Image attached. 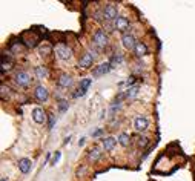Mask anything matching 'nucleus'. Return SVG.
I'll return each mask as SVG.
<instances>
[{
    "label": "nucleus",
    "mask_w": 195,
    "mask_h": 181,
    "mask_svg": "<svg viewBox=\"0 0 195 181\" xmlns=\"http://www.w3.org/2000/svg\"><path fill=\"white\" fill-rule=\"evenodd\" d=\"M117 138H114V137H106V138H103L102 140V144H103V147H105V150H112L114 147H115V144H117Z\"/></svg>",
    "instance_id": "nucleus-14"
},
{
    "label": "nucleus",
    "mask_w": 195,
    "mask_h": 181,
    "mask_svg": "<svg viewBox=\"0 0 195 181\" xmlns=\"http://www.w3.org/2000/svg\"><path fill=\"white\" fill-rule=\"evenodd\" d=\"M0 181H6V179H5V178H2V179H0Z\"/></svg>",
    "instance_id": "nucleus-31"
},
{
    "label": "nucleus",
    "mask_w": 195,
    "mask_h": 181,
    "mask_svg": "<svg viewBox=\"0 0 195 181\" xmlns=\"http://www.w3.org/2000/svg\"><path fill=\"white\" fill-rule=\"evenodd\" d=\"M32 120L37 123V124H45L46 123V114H45V111L42 109V108H36L34 111H32Z\"/></svg>",
    "instance_id": "nucleus-10"
},
{
    "label": "nucleus",
    "mask_w": 195,
    "mask_h": 181,
    "mask_svg": "<svg viewBox=\"0 0 195 181\" xmlns=\"http://www.w3.org/2000/svg\"><path fill=\"white\" fill-rule=\"evenodd\" d=\"M118 143L123 146V147H126V146H129V143H131V135L129 134H126V132H122L120 135H118Z\"/></svg>",
    "instance_id": "nucleus-18"
},
{
    "label": "nucleus",
    "mask_w": 195,
    "mask_h": 181,
    "mask_svg": "<svg viewBox=\"0 0 195 181\" xmlns=\"http://www.w3.org/2000/svg\"><path fill=\"white\" fill-rule=\"evenodd\" d=\"M19 169L22 173H28L31 170V160L29 158H20L19 160Z\"/></svg>",
    "instance_id": "nucleus-15"
},
{
    "label": "nucleus",
    "mask_w": 195,
    "mask_h": 181,
    "mask_svg": "<svg viewBox=\"0 0 195 181\" xmlns=\"http://www.w3.org/2000/svg\"><path fill=\"white\" fill-rule=\"evenodd\" d=\"M117 17H118V14H117V6H115L114 3L106 5L105 9H103V19H105L106 22H112V20L115 22Z\"/></svg>",
    "instance_id": "nucleus-2"
},
{
    "label": "nucleus",
    "mask_w": 195,
    "mask_h": 181,
    "mask_svg": "<svg viewBox=\"0 0 195 181\" xmlns=\"http://www.w3.org/2000/svg\"><path fill=\"white\" fill-rule=\"evenodd\" d=\"M60 157H62V152H55V155L52 157V164H57L60 161Z\"/></svg>",
    "instance_id": "nucleus-25"
},
{
    "label": "nucleus",
    "mask_w": 195,
    "mask_h": 181,
    "mask_svg": "<svg viewBox=\"0 0 195 181\" xmlns=\"http://www.w3.org/2000/svg\"><path fill=\"white\" fill-rule=\"evenodd\" d=\"M102 153H103V152H102L99 147L95 146V147H92V149L89 150V160H92V161H97V160H99V158L102 157Z\"/></svg>",
    "instance_id": "nucleus-19"
},
{
    "label": "nucleus",
    "mask_w": 195,
    "mask_h": 181,
    "mask_svg": "<svg viewBox=\"0 0 195 181\" xmlns=\"http://www.w3.org/2000/svg\"><path fill=\"white\" fill-rule=\"evenodd\" d=\"M102 132H103V131H102V129H100V131H97V132H94V137H97V135H100V134H102Z\"/></svg>",
    "instance_id": "nucleus-29"
},
{
    "label": "nucleus",
    "mask_w": 195,
    "mask_h": 181,
    "mask_svg": "<svg viewBox=\"0 0 195 181\" xmlns=\"http://www.w3.org/2000/svg\"><path fill=\"white\" fill-rule=\"evenodd\" d=\"M131 83H134V77H131V78L126 81V84H131Z\"/></svg>",
    "instance_id": "nucleus-28"
},
{
    "label": "nucleus",
    "mask_w": 195,
    "mask_h": 181,
    "mask_svg": "<svg viewBox=\"0 0 195 181\" xmlns=\"http://www.w3.org/2000/svg\"><path fill=\"white\" fill-rule=\"evenodd\" d=\"M122 43H123V46H125L126 49L134 51V49H135V45H137V40H135V37H134L132 34L126 32V34H123V37H122Z\"/></svg>",
    "instance_id": "nucleus-3"
},
{
    "label": "nucleus",
    "mask_w": 195,
    "mask_h": 181,
    "mask_svg": "<svg viewBox=\"0 0 195 181\" xmlns=\"http://www.w3.org/2000/svg\"><path fill=\"white\" fill-rule=\"evenodd\" d=\"M66 109H68V103H66L65 100L58 102V111H60V112H65Z\"/></svg>",
    "instance_id": "nucleus-23"
},
{
    "label": "nucleus",
    "mask_w": 195,
    "mask_h": 181,
    "mask_svg": "<svg viewBox=\"0 0 195 181\" xmlns=\"http://www.w3.org/2000/svg\"><path fill=\"white\" fill-rule=\"evenodd\" d=\"M111 69H112L111 63H102V65H99V66H95V68H94L92 75H94V77H102V75L108 74Z\"/></svg>",
    "instance_id": "nucleus-9"
},
{
    "label": "nucleus",
    "mask_w": 195,
    "mask_h": 181,
    "mask_svg": "<svg viewBox=\"0 0 195 181\" xmlns=\"http://www.w3.org/2000/svg\"><path fill=\"white\" fill-rule=\"evenodd\" d=\"M114 28H115V23H111V22H108V23H106V26H105V29H106V31H109V32H112V31H114Z\"/></svg>",
    "instance_id": "nucleus-26"
},
{
    "label": "nucleus",
    "mask_w": 195,
    "mask_h": 181,
    "mask_svg": "<svg viewBox=\"0 0 195 181\" xmlns=\"http://www.w3.org/2000/svg\"><path fill=\"white\" fill-rule=\"evenodd\" d=\"M71 84H72V78H71L68 74H62V75L58 77V86H60V87L68 89Z\"/></svg>",
    "instance_id": "nucleus-16"
},
{
    "label": "nucleus",
    "mask_w": 195,
    "mask_h": 181,
    "mask_svg": "<svg viewBox=\"0 0 195 181\" xmlns=\"http://www.w3.org/2000/svg\"><path fill=\"white\" fill-rule=\"evenodd\" d=\"M36 74H37L39 78H46L48 77V69L45 66H37L36 68Z\"/></svg>",
    "instance_id": "nucleus-20"
},
{
    "label": "nucleus",
    "mask_w": 195,
    "mask_h": 181,
    "mask_svg": "<svg viewBox=\"0 0 195 181\" xmlns=\"http://www.w3.org/2000/svg\"><path fill=\"white\" fill-rule=\"evenodd\" d=\"M55 52H57L58 58H62V60H69V58L72 57V51H71L66 45H58V46L55 48Z\"/></svg>",
    "instance_id": "nucleus-7"
},
{
    "label": "nucleus",
    "mask_w": 195,
    "mask_h": 181,
    "mask_svg": "<svg viewBox=\"0 0 195 181\" xmlns=\"http://www.w3.org/2000/svg\"><path fill=\"white\" fill-rule=\"evenodd\" d=\"M92 40H94V45L99 46V48H105L108 45V35L105 32V29H97L92 35Z\"/></svg>",
    "instance_id": "nucleus-1"
},
{
    "label": "nucleus",
    "mask_w": 195,
    "mask_h": 181,
    "mask_svg": "<svg viewBox=\"0 0 195 181\" xmlns=\"http://www.w3.org/2000/svg\"><path fill=\"white\" fill-rule=\"evenodd\" d=\"M83 144H84V138H81V140L78 141V146H83Z\"/></svg>",
    "instance_id": "nucleus-30"
},
{
    "label": "nucleus",
    "mask_w": 195,
    "mask_h": 181,
    "mask_svg": "<svg viewBox=\"0 0 195 181\" xmlns=\"http://www.w3.org/2000/svg\"><path fill=\"white\" fill-rule=\"evenodd\" d=\"M134 127H135V131H138V132L146 131V129L149 127V121H148V118H146L144 115H138V117L134 120Z\"/></svg>",
    "instance_id": "nucleus-5"
},
{
    "label": "nucleus",
    "mask_w": 195,
    "mask_h": 181,
    "mask_svg": "<svg viewBox=\"0 0 195 181\" xmlns=\"http://www.w3.org/2000/svg\"><path fill=\"white\" fill-rule=\"evenodd\" d=\"M91 83H92V78H83L80 81V87H78L77 92L74 94V97H83L88 92V87L91 86Z\"/></svg>",
    "instance_id": "nucleus-11"
},
{
    "label": "nucleus",
    "mask_w": 195,
    "mask_h": 181,
    "mask_svg": "<svg viewBox=\"0 0 195 181\" xmlns=\"http://www.w3.org/2000/svg\"><path fill=\"white\" fill-rule=\"evenodd\" d=\"M11 68H13V60H11V57L5 52V54L2 55V72L9 71Z\"/></svg>",
    "instance_id": "nucleus-17"
},
{
    "label": "nucleus",
    "mask_w": 195,
    "mask_h": 181,
    "mask_svg": "<svg viewBox=\"0 0 195 181\" xmlns=\"http://www.w3.org/2000/svg\"><path fill=\"white\" fill-rule=\"evenodd\" d=\"M54 127V115H49V129Z\"/></svg>",
    "instance_id": "nucleus-27"
},
{
    "label": "nucleus",
    "mask_w": 195,
    "mask_h": 181,
    "mask_svg": "<svg viewBox=\"0 0 195 181\" xmlns=\"http://www.w3.org/2000/svg\"><path fill=\"white\" fill-rule=\"evenodd\" d=\"M114 23H115V29L123 32V34H126V31L129 29V20L126 17H123V16H118Z\"/></svg>",
    "instance_id": "nucleus-6"
},
{
    "label": "nucleus",
    "mask_w": 195,
    "mask_h": 181,
    "mask_svg": "<svg viewBox=\"0 0 195 181\" xmlns=\"http://www.w3.org/2000/svg\"><path fill=\"white\" fill-rule=\"evenodd\" d=\"M122 61H123V55H122V54H118V52H117V54H115V55H114V57H112V58H111V61H109V63H111V66H112V68H114V66H115V65H120V63H122Z\"/></svg>",
    "instance_id": "nucleus-21"
},
{
    "label": "nucleus",
    "mask_w": 195,
    "mask_h": 181,
    "mask_svg": "<svg viewBox=\"0 0 195 181\" xmlns=\"http://www.w3.org/2000/svg\"><path fill=\"white\" fill-rule=\"evenodd\" d=\"M92 63H94V57H92L89 52H86V54H83V57L80 58L78 66L83 68V69H89V68L92 66Z\"/></svg>",
    "instance_id": "nucleus-12"
},
{
    "label": "nucleus",
    "mask_w": 195,
    "mask_h": 181,
    "mask_svg": "<svg viewBox=\"0 0 195 181\" xmlns=\"http://www.w3.org/2000/svg\"><path fill=\"white\" fill-rule=\"evenodd\" d=\"M138 94V86H132L128 89V92H126V97H135Z\"/></svg>",
    "instance_id": "nucleus-22"
},
{
    "label": "nucleus",
    "mask_w": 195,
    "mask_h": 181,
    "mask_svg": "<svg viewBox=\"0 0 195 181\" xmlns=\"http://www.w3.org/2000/svg\"><path fill=\"white\" fill-rule=\"evenodd\" d=\"M34 95H36V98H37L39 102H42V103L48 102V98H49V92H48V89H46L45 86H37L36 90H34Z\"/></svg>",
    "instance_id": "nucleus-8"
},
{
    "label": "nucleus",
    "mask_w": 195,
    "mask_h": 181,
    "mask_svg": "<svg viewBox=\"0 0 195 181\" xmlns=\"http://www.w3.org/2000/svg\"><path fill=\"white\" fill-rule=\"evenodd\" d=\"M134 52H135L137 57H144V55H148V46H146V43H144V42H137Z\"/></svg>",
    "instance_id": "nucleus-13"
},
{
    "label": "nucleus",
    "mask_w": 195,
    "mask_h": 181,
    "mask_svg": "<svg viewBox=\"0 0 195 181\" xmlns=\"http://www.w3.org/2000/svg\"><path fill=\"white\" fill-rule=\"evenodd\" d=\"M148 143H149V138H148V137H140V140H138V146L144 147Z\"/></svg>",
    "instance_id": "nucleus-24"
},
{
    "label": "nucleus",
    "mask_w": 195,
    "mask_h": 181,
    "mask_svg": "<svg viewBox=\"0 0 195 181\" xmlns=\"http://www.w3.org/2000/svg\"><path fill=\"white\" fill-rule=\"evenodd\" d=\"M16 83L19 86H22V87H26L31 83V75L28 72H25V71H20V72L16 74Z\"/></svg>",
    "instance_id": "nucleus-4"
}]
</instances>
